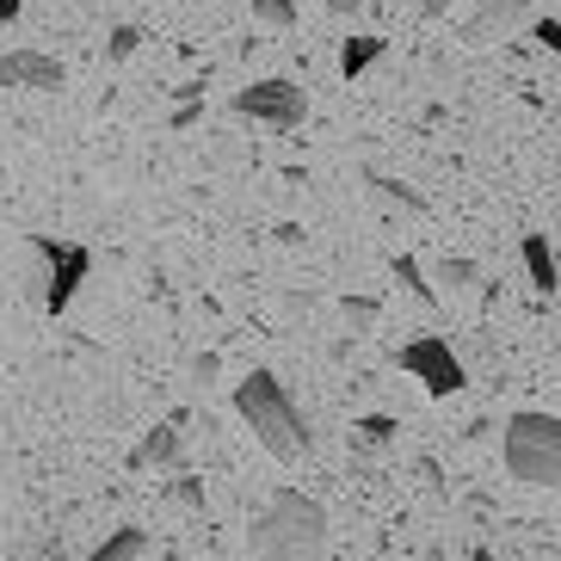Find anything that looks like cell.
Masks as SVG:
<instances>
[{
  "instance_id": "cell-1",
  "label": "cell",
  "mask_w": 561,
  "mask_h": 561,
  "mask_svg": "<svg viewBox=\"0 0 561 561\" xmlns=\"http://www.w3.org/2000/svg\"><path fill=\"white\" fill-rule=\"evenodd\" d=\"M253 556L265 561H321L328 556V512L302 488H278L272 506L253 518Z\"/></svg>"
},
{
  "instance_id": "cell-2",
  "label": "cell",
  "mask_w": 561,
  "mask_h": 561,
  "mask_svg": "<svg viewBox=\"0 0 561 561\" xmlns=\"http://www.w3.org/2000/svg\"><path fill=\"white\" fill-rule=\"evenodd\" d=\"M234 408H241V420L253 426V438H260L278 462H297L302 450H309V426H302V413L290 408L284 382L272 377V370H253V377L234 382Z\"/></svg>"
},
{
  "instance_id": "cell-3",
  "label": "cell",
  "mask_w": 561,
  "mask_h": 561,
  "mask_svg": "<svg viewBox=\"0 0 561 561\" xmlns=\"http://www.w3.org/2000/svg\"><path fill=\"white\" fill-rule=\"evenodd\" d=\"M506 476L525 488H561V413H512L500 432Z\"/></svg>"
},
{
  "instance_id": "cell-4",
  "label": "cell",
  "mask_w": 561,
  "mask_h": 561,
  "mask_svg": "<svg viewBox=\"0 0 561 561\" xmlns=\"http://www.w3.org/2000/svg\"><path fill=\"white\" fill-rule=\"evenodd\" d=\"M401 370H408L426 396H457L462 382H469V370H462V358L450 352V340H438V333H426V340H408L401 346Z\"/></svg>"
},
{
  "instance_id": "cell-5",
  "label": "cell",
  "mask_w": 561,
  "mask_h": 561,
  "mask_svg": "<svg viewBox=\"0 0 561 561\" xmlns=\"http://www.w3.org/2000/svg\"><path fill=\"white\" fill-rule=\"evenodd\" d=\"M234 112L253 117V124H272V130H297L302 117H309V93H302L297 81H253L234 93Z\"/></svg>"
},
{
  "instance_id": "cell-6",
  "label": "cell",
  "mask_w": 561,
  "mask_h": 561,
  "mask_svg": "<svg viewBox=\"0 0 561 561\" xmlns=\"http://www.w3.org/2000/svg\"><path fill=\"white\" fill-rule=\"evenodd\" d=\"M32 248L44 253V265H50V278H44V309L62 314L68 302H75V290L87 284V272H93V253L68 248V241H50V234H32Z\"/></svg>"
},
{
  "instance_id": "cell-7",
  "label": "cell",
  "mask_w": 561,
  "mask_h": 561,
  "mask_svg": "<svg viewBox=\"0 0 561 561\" xmlns=\"http://www.w3.org/2000/svg\"><path fill=\"white\" fill-rule=\"evenodd\" d=\"M0 87H25V93H62L68 68L44 50H0Z\"/></svg>"
},
{
  "instance_id": "cell-8",
  "label": "cell",
  "mask_w": 561,
  "mask_h": 561,
  "mask_svg": "<svg viewBox=\"0 0 561 561\" xmlns=\"http://www.w3.org/2000/svg\"><path fill=\"white\" fill-rule=\"evenodd\" d=\"M180 420H185V413H173L167 426H154L149 438L136 445V457H130L136 469H149V462H154V469H180V462H185V438H180Z\"/></svg>"
},
{
  "instance_id": "cell-9",
  "label": "cell",
  "mask_w": 561,
  "mask_h": 561,
  "mask_svg": "<svg viewBox=\"0 0 561 561\" xmlns=\"http://www.w3.org/2000/svg\"><path fill=\"white\" fill-rule=\"evenodd\" d=\"M518 260H525V272H530V290H537V297H556L561 260L549 253V234H525V241H518Z\"/></svg>"
},
{
  "instance_id": "cell-10",
  "label": "cell",
  "mask_w": 561,
  "mask_h": 561,
  "mask_svg": "<svg viewBox=\"0 0 561 561\" xmlns=\"http://www.w3.org/2000/svg\"><path fill=\"white\" fill-rule=\"evenodd\" d=\"M512 25H537V13H530V0H481L476 7V32H512Z\"/></svg>"
},
{
  "instance_id": "cell-11",
  "label": "cell",
  "mask_w": 561,
  "mask_h": 561,
  "mask_svg": "<svg viewBox=\"0 0 561 561\" xmlns=\"http://www.w3.org/2000/svg\"><path fill=\"white\" fill-rule=\"evenodd\" d=\"M382 50H389V37H377V32L346 37V44H340V75H346V81H358V75H364L370 62H377Z\"/></svg>"
},
{
  "instance_id": "cell-12",
  "label": "cell",
  "mask_w": 561,
  "mask_h": 561,
  "mask_svg": "<svg viewBox=\"0 0 561 561\" xmlns=\"http://www.w3.org/2000/svg\"><path fill=\"white\" fill-rule=\"evenodd\" d=\"M142 549H149V530H136V525H124V530H112L100 549L87 561H142Z\"/></svg>"
},
{
  "instance_id": "cell-13",
  "label": "cell",
  "mask_w": 561,
  "mask_h": 561,
  "mask_svg": "<svg viewBox=\"0 0 561 561\" xmlns=\"http://www.w3.org/2000/svg\"><path fill=\"white\" fill-rule=\"evenodd\" d=\"M389 272H396V284H408V297L420 302V309H438V290L426 284V272H420V260H413V253H396V265H389Z\"/></svg>"
},
{
  "instance_id": "cell-14",
  "label": "cell",
  "mask_w": 561,
  "mask_h": 561,
  "mask_svg": "<svg viewBox=\"0 0 561 561\" xmlns=\"http://www.w3.org/2000/svg\"><path fill=\"white\" fill-rule=\"evenodd\" d=\"M364 185H370V192H377V198L401 204V210L426 216V192H413V185H401V180H382V173H364Z\"/></svg>"
},
{
  "instance_id": "cell-15",
  "label": "cell",
  "mask_w": 561,
  "mask_h": 561,
  "mask_svg": "<svg viewBox=\"0 0 561 561\" xmlns=\"http://www.w3.org/2000/svg\"><path fill=\"white\" fill-rule=\"evenodd\" d=\"M438 284H450V290H469V284H481V265L469 260V253H445V260H438Z\"/></svg>"
},
{
  "instance_id": "cell-16",
  "label": "cell",
  "mask_w": 561,
  "mask_h": 561,
  "mask_svg": "<svg viewBox=\"0 0 561 561\" xmlns=\"http://www.w3.org/2000/svg\"><path fill=\"white\" fill-rule=\"evenodd\" d=\"M253 25H272V32H297V0H253Z\"/></svg>"
},
{
  "instance_id": "cell-17",
  "label": "cell",
  "mask_w": 561,
  "mask_h": 561,
  "mask_svg": "<svg viewBox=\"0 0 561 561\" xmlns=\"http://www.w3.org/2000/svg\"><path fill=\"white\" fill-rule=\"evenodd\" d=\"M352 432H358V445H364V450H382V445H389V438H396L401 426L389 420V413H370V420H358Z\"/></svg>"
},
{
  "instance_id": "cell-18",
  "label": "cell",
  "mask_w": 561,
  "mask_h": 561,
  "mask_svg": "<svg viewBox=\"0 0 561 561\" xmlns=\"http://www.w3.org/2000/svg\"><path fill=\"white\" fill-rule=\"evenodd\" d=\"M136 44H142V25H117L112 44H105V56H112V62H124V56H136Z\"/></svg>"
},
{
  "instance_id": "cell-19",
  "label": "cell",
  "mask_w": 561,
  "mask_h": 561,
  "mask_svg": "<svg viewBox=\"0 0 561 561\" xmlns=\"http://www.w3.org/2000/svg\"><path fill=\"white\" fill-rule=\"evenodd\" d=\"M346 321L352 328H377V297H346Z\"/></svg>"
},
{
  "instance_id": "cell-20",
  "label": "cell",
  "mask_w": 561,
  "mask_h": 561,
  "mask_svg": "<svg viewBox=\"0 0 561 561\" xmlns=\"http://www.w3.org/2000/svg\"><path fill=\"white\" fill-rule=\"evenodd\" d=\"M167 494L180 500L185 512H204V488H198V481H192V476H180V481H173V488H167Z\"/></svg>"
},
{
  "instance_id": "cell-21",
  "label": "cell",
  "mask_w": 561,
  "mask_h": 561,
  "mask_svg": "<svg viewBox=\"0 0 561 561\" xmlns=\"http://www.w3.org/2000/svg\"><path fill=\"white\" fill-rule=\"evenodd\" d=\"M530 37H537V44H543V50H556L561 56V19H537V25H530Z\"/></svg>"
},
{
  "instance_id": "cell-22",
  "label": "cell",
  "mask_w": 561,
  "mask_h": 561,
  "mask_svg": "<svg viewBox=\"0 0 561 561\" xmlns=\"http://www.w3.org/2000/svg\"><path fill=\"white\" fill-rule=\"evenodd\" d=\"M216 370H222V358H216V352H204V358H198V364H192V377H198V382H210V377H216Z\"/></svg>"
},
{
  "instance_id": "cell-23",
  "label": "cell",
  "mask_w": 561,
  "mask_h": 561,
  "mask_svg": "<svg viewBox=\"0 0 561 561\" xmlns=\"http://www.w3.org/2000/svg\"><path fill=\"white\" fill-rule=\"evenodd\" d=\"M198 117H204V105H180V112H173V130H192Z\"/></svg>"
},
{
  "instance_id": "cell-24",
  "label": "cell",
  "mask_w": 561,
  "mask_h": 561,
  "mask_svg": "<svg viewBox=\"0 0 561 561\" xmlns=\"http://www.w3.org/2000/svg\"><path fill=\"white\" fill-rule=\"evenodd\" d=\"M450 7H457V0H420V13H426V19H445Z\"/></svg>"
},
{
  "instance_id": "cell-25",
  "label": "cell",
  "mask_w": 561,
  "mask_h": 561,
  "mask_svg": "<svg viewBox=\"0 0 561 561\" xmlns=\"http://www.w3.org/2000/svg\"><path fill=\"white\" fill-rule=\"evenodd\" d=\"M358 7H364V0H328V13H333V19H352Z\"/></svg>"
},
{
  "instance_id": "cell-26",
  "label": "cell",
  "mask_w": 561,
  "mask_h": 561,
  "mask_svg": "<svg viewBox=\"0 0 561 561\" xmlns=\"http://www.w3.org/2000/svg\"><path fill=\"white\" fill-rule=\"evenodd\" d=\"M19 13H25V0H0V25H13Z\"/></svg>"
},
{
  "instance_id": "cell-27",
  "label": "cell",
  "mask_w": 561,
  "mask_h": 561,
  "mask_svg": "<svg viewBox=\"0 0 561 561\" xmlns=\"http://www.w3.org/2000/svg\"><path fill=\"white\" fill-rule=\"evenodd\" d=\"M556 260H561V253H556Z\"/></svg>"
}]
</instances>
